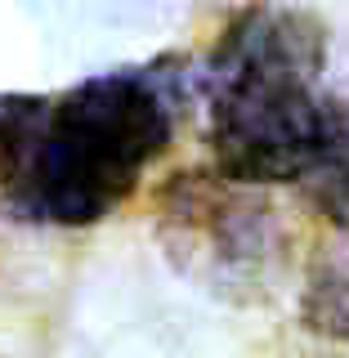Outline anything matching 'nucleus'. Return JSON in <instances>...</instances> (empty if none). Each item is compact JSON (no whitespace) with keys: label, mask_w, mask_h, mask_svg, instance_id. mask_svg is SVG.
Instances as JSON below:
<instances>
[{"label":"nucleus","mask_w":349,"mask_h":358,"mask_svg":"<svg viewBox=\"0 0 349 358\" xmlns=\"http://www.w3.org/2000/svg\"><path fill=\"white\" fill-rule=\"evenodd\" d=\"M313 206L349 233V94H332V130L322 162L305 179Z\"/></svg>","instance_id":"20e7f679"},{"label":"nucleus","mask_w":349,"mask_h":358,"mask_svg":"<svg viewBox=\"0 0 349 358\" xmlns=\"http://www.w3.org/2000/svg\"><path fill=\"white\" fill-rule=\"evenodd\" d=\"M215 175L242 188L300 184L332 130L327 31L305 9H242L201 72Z\"/></svg>","instance_id":"f03ea898"},{"label":"nucleus","mask_w":349,"mask_h":358,"mask_svg":"<svg viewBox=\"0 0 349 358\" xmlns=\"http://www.w3.org/2000/svg\"><path fill=\"white\" fill-rule=\"evenodd\" d=\"M162 242L171 260L215 291L260 287L278 255L273 210L255 188L215 171H184L157 193Z\"/></svg>","instance_id":"7ed1b4c3"},{"label":"nucleus","mask_w":349,"mask_h":358,"mask_svg":"<svg viewBox=\"0 0 349 358\" xmlns=\"http://www.w3.org/2000/svg\"><path fill=\"white\" fill-rule=\"evenodd\" d=\"M300 318L309 331L327 341H349V251L313 268L305 300H300Z\"/></svg>","instance_id":"39448f33"},{"label":"nucleus","mask_w":349,"mask_h":358,"mask_svg":"<svg viewBox=\"0 0 349 358\" xmlns=\"http://www.w3.org/2000/svg\"><path fill=\"white\" fill-rule=\"evenodd\" d=\"M179 103L175 59L85 76L63 94H0V201L31 224H99L171 148Z\"/></svg>","instance_id":"f257e3e1"}]
</instances>
